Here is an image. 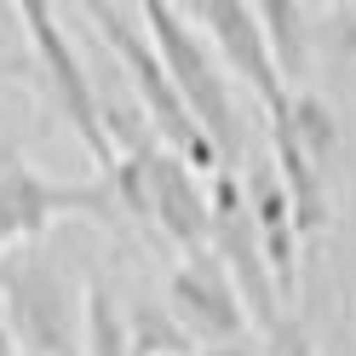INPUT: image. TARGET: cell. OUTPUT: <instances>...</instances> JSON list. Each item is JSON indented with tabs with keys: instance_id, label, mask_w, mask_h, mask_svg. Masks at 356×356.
<instances>
[{
	"instance_id": "cell-17",
	"label": "cell",
	"mask_w": 356,
	"mask_h": 356,
	"mask_svg": "<svg viewBox=\"0 0 356 356\" xmlns=\"http://www.w3.org/2000/svg\"><path fill=\"white\" fill-rule=\"evenodd\" d=\"M132 356H190V350H132Z\"/></svg>"
},
{
	"instance_id": "cell-3",
	"label": "cell",
	"mask_w": 356,
	"mask_h": 356,
	"mask_svg": "<svg viewBox=\"0 0 356 356\" xmlns=\"http://www.w3.org/2000/svg\"><path fill=\"white\" fill-rule=\"evenodd\" d=\"M115 195L109 184H75V178L40 172L24 149L0 144V259L17 248H35L40 230H52L70 213H109Z\"/></svg>"
},
{
	"instance_id": "cell-2",
	"label": "cell",
	"mask_w": 356,
	"mask_h": 356,
	"mask_svg": "<svg viewBox=\"0 0 356 356\" xmlns=\"http://www.w3.org/2000/svg\"><path fill=\"white\" fill-rule=\"evenodd\" d=\"M138 17H144L155 52H161V63H167L172 92L184 98V109H190V121L207 132V144L218 149V161H236V155L248 149V121H241L236 81L225 75V63L213 58V47L184 24L178 6H167V0H144Z\"/></svg>"
},
{
	"instance_id": "cell-4",
	"label": "cell",
	"mask_w": 356,
	"mask_h": 356,
	"mask_svg": "<svg viewBox=\"0 0 356 356\" xmlns=\"http://www.w3.org/2000/svg\"><path fill=\"white\" fill-rule=\"evenodd\" d=\"M12 17L24 24L29 47H35L40 81H47V92H52V104H58V115L70 121V132L81 138V149L98 161L104 184H109V172H115V149H109V138H104L98 86H92V75H86V63H81V52H75V40L63 35V24H58L47 6H35V0H24V6H17Z\"/></svg>"
},
{
	"instance_id": "cell-8",
	"label": "cell",
	"mask_w": 356,
	"mask_h": 356,
	"mask_svg": "<svg viewBox=\"0 0 356 356\" xmlns=\"http://www.w3.org/2000/svg\"><path fill=\"white\" fill-rule=\"evenodd\" d=\"M167 293H172V322L184 327L190 339H202L207 350H213V345H241L248 310H241L236 287H230L225 270H218L213 253H190V259L172 270Z\"/></svg>"
},
{
	"instance_id": "cell-7",
	"label": "cell",
	"mask_w": 356,
	"mask_h": 356,
	"mask_svg": "<svg viewBox=\"0 0 356 356\" xmlns=\"http://www.w3.org/2000/svg\"><path fill=\"white\" fill-rule=\"evenodd\" d=\"M0 299H6V339H24L40 356H81L75 350V310L63 287L40 270L35 248L0 259Z\"/></svg>"
},
{
	"instance_id": "cell-5",
	"label": "cell",
	"mask_w": 356,
	"mask_h": 356,
	"mask_svg": "<svg viewBox=\"0 0 356 356\" xmlns=\"http://www.w3.org/2000/svg\"><path fill=\"white\" fill-rule=\"evenodd\" d=\"M213 236H207V253L218 259V270L230 276L241 310H248V322H259L264 333L287 327L282 305H276V282H270V264H264V248H259V230H253V213H248V195L230 172H213Z\"/></svg>"
},
{
	"instance_id": "cell-1",
	"label": "cell",
	"mask_w": 356,
	"mask_h": 356,
	"mask_svg": "<svg viewBox=\"0 0 356 356\" xmlns=\"http://www.w3.org/2000/svg\"><path fill=\"white\" fill-rule=\"evenodd\" d=\"M81 17L104 35V47L115 52L121 75H127V92H132V104L144 109V121L155 127V138H161V144H167V149H172V155H178V161H184L195 178L225 172L218 149L207 144V132L190 121L184 98L172 92L167 63H161V52H155V40H149V29H144L138 6H109V0H104V6H86Z\"/></svg>"
},
{
	"instance_id": "cell-16",
	"label": "cell",
	"mask_w": 356,
	"mask_h": 356,
	"mask_svg": "<svg viewBox=\"0 0 356 356\" xmlns=\"http://www.w3.org/2000/svg\"><path fill=\"white\" fill-rule=\"evenodd\" d=\"M0 356H17V345L6 339V327H0Z\"/></svg>"
},
{
	"instance_id": "cell-15",
	"label": "cell",
	"mask_w": 356,
	"mask_h": 356,
	"mask_svg": "<svg viewBox=\"0 0 356 356\" xmlns=\"http://www.w3.org/2000/svg\"><path fill=\"white\" fill-rule=\"evenodd\" d=\"M202 356H253L248 345H213V350H202Z\"/></svg>"
},
{
	"instance_id": "cell-11",
	"label": "cell",
	"mask_w": 356,
	"mask_h": 356,
	"mask_svg": "<svg viewBox=\"0 0 356 356\" xmlns=\"http://www.w3.org/2000/svg\"><path fill=\"white\" fill-rule=\"evenodd\" d=\"M259 12V29H264V40H270V58H276V70H282V81H299L305 75V63H310V29L322 24L316 12H305L299 0H270V6H253Z\"/></svg>"
},
{
	"instance_id": "cell-13",
	"label": "cell",
	"mask_w": 356,
	"mask_h": 356,
	"mask_svg": "<svg viewBox=\"0 0 356 356\" xmlns=\"http://www.w3.org/2000/svg\"><path fill=\"white\" fill-rule=\"evenodd\" d=\"M322 24L333 29V47H339V58H345V63H356V0H350V6L322 12Z\"/></svg>"
},
{
	"instance_id": "cell-9",
	"label": "cell",
	"mask_w": 356,
	"mask_h": 356,
	"mask_svg": "<svg viewBox=\"0 0 356 356\" xmlns=\"http://www.w3.org/2000/svg\"><path fill=\"white\" fill-rule=\"evenodd\" d=\"M144 195H149V218L161 225V236L172 241V248H184V259L207 253L213 202H207V190L195 184V172L178 161L167 144H155L149 161H144Z\"/></svg>"
},
{
	"instance_id": "cell-6",
	"label": "cell",
	"mask_w": 356,
	"mask_h": 356,
	"mask_svg": "<svg viewBox=\"0 0 356 356\" xmlns=\"http://www.w3.org/2000/svg\"><path fill=\"white\" fill-rule=\"evenodd\" d=\"M184 24L213 47V58L225 63V75L241 81L259 98V109L270 121L287 109V92H293V86L282 81L276 58H270V40H264L253 6H241V0H202V6H184Z\"/></svg>"
},
{
	"instance_id": "cell-12",
	"label": "cell",
	"mask_w": 356,
	"mask_h": 356,
	"mask_svg": "<svg viewBox=\"0 0 356 356\" xmlns=\"http://www.w3.org/2000/svg\"><path fill=\"white\" fill-rule=\"evenodd\" d=\"M81 333H86V356H132V333L104 282H86L81 293Z\"/></svg>"
},
{
	"instance_id": "cell-10",
	"label": "cell",
	"mask_w": 356,
	"mask_h": 356,
	"mask_svg": "<svg viewBox=\"0 0 356 356\" xmlns=\"http://www.w3.org/2000/svg\"><path fill=\"white\" fill-rule=\"evenodd\" d=\"M241 195H248L259 248H264V264H270V282H276V293L287 299L299 287V236H293V213H287V190H282L276 167L259 161L248 172V184H241Z\"/></svg>"
},
{
	"instance_id": "cell-14",
	"label": "cell",
	"mask_w": 356,
	"mask_h": 356,
	"mask_svg": "<svg viewBox=\"0 0 356 356\" xmlns=\"http://www.w3.org/2000/svg\"><path fill=\"white\" fill-rule=\"evenodd\" d=\"M276 345H282L287 356H316V345H310V339H305V327H299V322H287V327L276 333Z\"/></svg>"
}]
</instances>
